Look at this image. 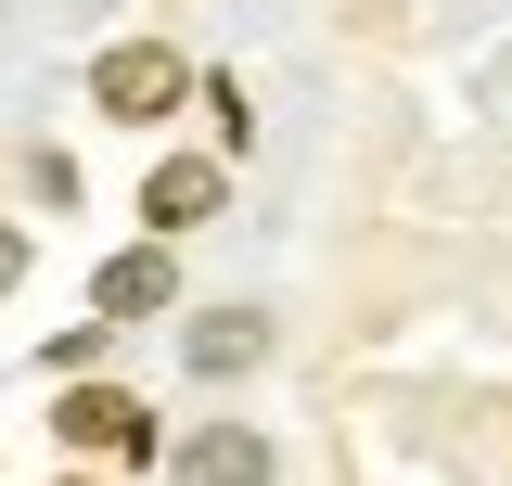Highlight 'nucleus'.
<instances>
[{"label":"nucleus","instance_id":"20e7f679","mask_svg":"<svg viewBox=\"0 0 512 486\" xmlns=\"http://www.w3.org/2000/svg\"><path fill=\"white\" fill-rule=\"evenodd\" d=\"M90 307H103V320H154V307H180V256H167V243H128V256H103Z\"/></svg>","mask_w":512,"mask_h":486},{"label":"nucleus","instance_id":"7ed1b4c3","mask_svg":"<svg viewBox=\"0 0 512 486\" xmlns=\"http://www.w3.org/2000/svg\"><path fill=\"white\" fill-rule=\"evenodd\" d=\"M167 474H180V486H269V435H256V423H192Z\"/></svg>","mask_w":512,"mask_h":486},{"label":"nucleus","instance_id":"f03ea898","mask_svg":"<svg viewBox=\"0 0 512 486\" xmlns=\"http://www.w3.org/2000/svg\"><path fill=\"white\" fill-rule=\"evenodd\" d=\"M52 435H64V448H90V461H141V448H154L141 397H116V384H77V397L52 410Z\"/></svg>","mask_w":512,"mask_h":486},{"label":"nucleus","instance_id":"f257e3e1","mask_svg":"<svg viewBox=\"0 0 512 486\" xmlns=\"http://www.w3.org/2000/svg\"><path fill=\"white\" fill-rule=\"evenodd\" d=\"M180 90H192V77H180V52H167V39H116V52L90 64V103H103V116H128V128H154Z\"/></svg>","mask_w":512,"mask_h":486},{"label":"nucleus","instance_id":"423d86ee","mask_svg":"<svg viewBox=\"0 0 512 486\" xmlns=\"http://www.w3.org/2000/svg\"><path fill=\"white\" fill-rule=\"evenodd\" d=\"M141 218H154V231H192V218H218V154H167V167L141 180Z\"/></svg>","mask_w":512,"mask_h":486},{"label":"nucleus","instance_id":"39448f33","mask_svg":"<svg viewBox=\"0 0 512 486\" xmlns=\"http://www.w3.org/2000/svg\"><path fill=\"white\" fill-rule=\"evenodd\" d=\"M180 359L205 371V384H231V371H256V359H269V320H256V307H205V320L180 333Z\"/></svg>","mask_w":512,"mask_h":486},{"label":"nucleus","instance_id":"6e6552de","mask_svg":"<svg viewBox=\"0 0 512 486\" xmlns=\"http://www.w3.org/2000/svg\"><path fill=\"white\" fill-rule=\"evenodd\" d=\"M77 486H90V474H77Z\"/></svg>","mask_w":512,"mask_h":486},{"label":"nucleus","instance_id":"0eeeda50","mask_svg":"<svg viewBox=\"0 0 512 486\" xmlns=\"http://www.w3.org/2000/svg\"><path fill=\"white\" fill-rule=\"evenodd\" d=\"M13 282H26V231H0V295H13Z\"/></svg>","mask_w":512,"mask_h":486}]
</instances>
